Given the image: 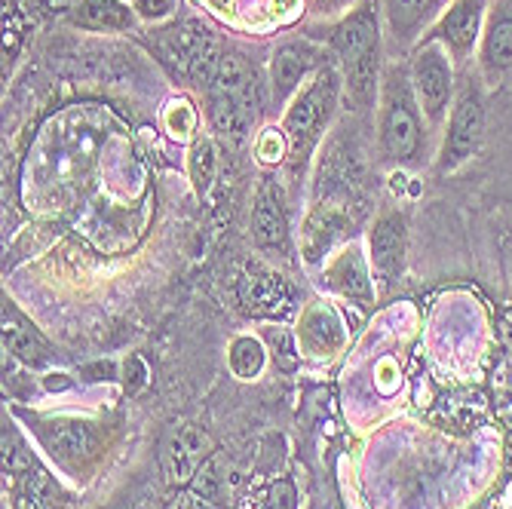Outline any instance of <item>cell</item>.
Wrapping results in <instances>:
<instances>
[{
    "label": "cell",
    "mask_w": 512,
    "mask_h": 509,
    "mask_svg": "<svg viewBox=\"0 0 512 509\" xmlns=\"http://www.w3.org/2000/svg\"><path fill=\"white\" fill-rule=\"evenodd\" d=\"M488 4L491 0H448V7L442 10V16L424 37L442 43L457 68L470 65V59L479 53V43L485 34Z\"/></svg>",
    "instance_id": "52a82bcc"
},
{
    "label": "cell",
    "mask_w": 512,
    "mask_h": 509,
    "mask_svg": "<svg viewBox=\"0 0 512 509\" xmlns=\"http://www.w3.org/2000/svg\"><path fill=\"white\" fill-rule=\"evenodd\" d=\"M267 335V344L273 347V359H276V365L283 368V372H292V368L298 365V347H295V338H292V332L289 329H267L264 332Z\"/></svg>",
    "instance_id": "d4e9b609"
},
{
    "label": "cell",
    "mask_w": 512,
    "mask_h": 509,
    "mask_svg": "<svg viewBox=\"0 0 512 509\" xmlns=\"http://www.w3.org/2000/svg\"><path fill=\"white\" fill-rule=\"evenodd\" d=\"M215 454L212 436L197 424H175L160 442V467L169 485H191L200 467Z\"/></svg>",
    "instance_id": "ba28073f"
},
{
    "label": "cell",
    "mask_w": 512,
    "mask_h": 509,
    "mask_svg": "<svg viewBox=\"0 0 512 509\" xmlns=\"http://www.w3.org/2000/svg\"><path fill=\"white\" fill-rule=\"evenodd\" d=\"M408 74H411L417 105H421L427 123L430 126H445L448 111H451L454 96H457V65L445 53V46L424 37L411 50Z\"/></svg>",
    "instance_id": "8992f818"
},
{
    "label": "cell",
    "mask_w": 512,
    "mask_h": 509,
    "mask_svg": "<svg viewBox=\"0 0 512 509\" xmlns=\"http://www.w3.org/2000/svg\"><path fill=\"white\" fill-rule=\"evenodd\" d=\"M160 123L163 129L175 138V142H194L200 138V111L197 105L188 99V96H175L163 105V114H160Z\"/></svg>",
    "instance_id": "ac0fdd59"
},
{
    "label": "cell",
    "mask_w": 512,
    "mask_h": 509,
    "mask_svg": "<svg viewBox=\"0 0 512 509\" xmlns=\"http://www.w3.org/2000/svg\"><path fill=\"white\" fill-rule=\"evenodd\" d=\"M448 0H381V13L387 22V31L399 50L424 40V31L436 25Z\"/></svg>",
    "instance_id": "8fae6325"
},
{
    "label": "cell",
    "mask_w": 512,
    "mask_h": 509,
    "mask_svg": "<svg viewBox=\"0 0 512 509\" xmlns=\"http://www.w3.org/2000/svg\"><path fill=\"white\" fill-rule=\"evenodd\" d=\"M166 509H218V503L206 500V497L197 494V491H184V494H175V497L169 500Z\"/></svg>",
    "instance_id": "4316f807"
},
{
    "label": "cell",
    "mask_w": 512,
    "mask_h": 509,
    "mask_svg": "<svg viewBox=\"0 0 512 509\" xmlns=\"http://www.w3.org/2000/svg\"><path fill=\"white\" fill-rule=\"evenodd\" d=\"M129 4L135 7V13L142 19H166L172 10H175V0H129Z\"/></svg>",
    "instance_id": "484cf974"
},
{
    "label": "cell",
    "mask_w": 512,
    "mask_h": 509,
    "mask_svg": "<svg viewBox=\"0 0 512 509\" xmlns=\"http://www.w3.org/2000/svg\"><path fill=\"white\" fill-rule=\"evenodd\" d=\"M332 283L347 298H356V301H368L371 298V273H368V264L359 255L356 246H350L332 264Z\"/></svg>",
    "instance_id": "e0dca14e"
},
{
    "label": "cell",
    "mask_w": 512,
    "mask_h": 509,
    "mask_svg": "<svg viewBox=\"0 0 512 509\" xmlns=\"http://www.w3.org/2000/svg\"><path fill=\"white\" fill-rule=\"evenodd\" d=\"M203 92L209 123L221 138L243 142L252 135L261 114V83L246 56L221 53Z\"/></svg>",
    "instance_id": "3957f363"
},
{
    "label": "cell",
    "mask_w": 512,
    "mask_h": 509,
    "mask_svg": "<svg viewBox=\"0 0 512 509\" xmlns=\"http://www.w3.org/2000/svg\"><path fill=\"white\" fill-rule=\"evenodd\" d=\"M240 301L252 313H273L276 307L286 304V286L273 270L261 264H249L240 280Z\"/></svg>",
    "instance_id": "9a60e30c"
},
{
    "label": "cell",
    "mask_w": 512,
    "mask_h": 509,
    "mask_svg": "<svg viewBox=\"0 0 512 509\" xmlns=\"http://www.w3.org/2000/svg\"><path fill=\"white\" fill-rule=\"evenodd\" d=\"M335 65L344 80L347 102L362 111L378 102L384 77V34H381V4L362 0L329 34Z\"/></svg>",
    "instance_id": "6da1fadb"
},
{
    "label": "cell",
    "mask_w": 512,
    "mask_h": 509,
    "mask_svg": "<svg viewBox=\"0 0 512 509\" xmlns=\"http://www.w3.org/2000/svg\"><path fill=\"white\" fill-rule=\"evenodd\" d=\"M135 19L129 0H77L68 10V22L80 31H129Z\"/></svg>",
    "instance_id": "5bb4252c"
},
{
    "label": "cell",
    "mask_w": 512,
    "mask_h": 509,
    "mask_svg": "<svg viewBox=\"0 0 512 509\" xmlns=\"http://www.w3.org/2000/svg\"><path fill=\"white\" fill-rule=\"evenodd\" d=\"M188 172H191V184H194L197 197H206L212 181H215V172H218V151H215V142L209 135H200L191 142Z\"/></svg>",
    "instance_id": "ffe728a7"
},
{
    "label": "cell",
    "mask_w": 512,
    "mask_h": 509,
    "mask_svg": "<svg viewBox=\"0 0 512 509\" xmlns=\"http://www.w3.org/2000/svg\"><path fill=\"white\" fill-rule=\"evenodd\" d=\"M191 485H194V491L203 494L206 500L221 503V500H227L230 485H234V473H230V467L224 464V457H221V454H212V457L206 460V464L200 467V473H197V479H194Z\"/></svg>",
    "instance_id": "44dd1931"
},
{
    "label": "cell",
    "mask_w": 512,
    "mask_h": 509,
    "mask_svg": "<svg viewBox=\"0 0 512 509\" xmlns=\"http://www.w3.org/2000/svg\"><path fill=\"white\" fill-rule=\"evenodd\" d=\"M227 365H230V372H234V378H240V381L258 378L261 368H264V347H261V341L258 338H237L234 344H230Z\"/></svg>",
    "instance_id": "603a6c76"
},
{
    "label": "cell",
    "mask_w": 512,
    "mask_h": 509,
    "mask_svg": "<svg viewBox=\"0 0 512 509\" xmlns=\"http://www.w3.org/2000/svg\"><path fill=\"white\" fill-rule=\"evenodd\" d=\"M476 71L485 86H497L512 74V0H491L488 4Z\"/></svg>",
    "instance_id": "30bf717a"
},
{
    "label": "cell",
    "mask_w": 512,
    "mask_h": 509,
    "mask_svg": "<svg viewBox=\"0 0 512 509\" xmlns=\"http://www.w3.org/2000/svg\"><path fill=\"white\" fill-rule=\"evenodd\" d=\"M485 126H488L485 80L479 77V71L476 74L467 71L457 83V96L445 120L436 169L448 175V172H457L460 166H467L485 142Z\"/></svg>",
    "instance_id": "5b68a950"
},
{
    "label": "cell",
    "mask_w": 512,
    "mask_h": 509,
    "mask_svg": "<svg viewBox=\"0 0 512 509\" xmlns=\"http://www.w3.org/2000/svg\"><path fill=\"white\" fill-rule=\"evenodd\" d=\"M4 347L10 353H16L19 359L31 362V365H43L46 359H50V347H46V341L28 326V322L10 304L4 307Z\"/></svg>",
    "instance_id": "2e32d148"
},
{
    "label": "cell",
    "mask_w": 512,
    "mask_h": 509,
    "mask_svg": "<svg viewBox=\"0 0 512 509\" xmlns=\"http://www.w3.org/2000/svg\"><path fill=\"white\" fill-rule=\"evenodd\" d=\"M252 237L258 249L267 252H286L289 249V221L279 191H273V184H261V191L255 197L252 209Z\"/></svg>",
    "instance_id": "4fadbf2b"
},
{
    "label": "cell",
    "mask_w": 512,
    "mask_h": 509,
    "mask_svg": "<svg viewBox=\"0 0 512 509\" xmlns=\"http://www.w3.org/2000/svg\"><path fill=\"white\" fill-rule=\"evenodd\" d=\"M405 258V218L399 212H384L371 230V270L378 280L390 283L402 270Z\"/></svg>",
    "instance_id": "7c38bea8"
},
{
    "label": "cell",
    "mask_w": 512,
    "mask_h": 509,
    "mask_svg": "<svg viewBox=\"0 0 512 509\" xmlns=\"http://www.w3.org/2000/svg\"><path fill=\"white\" fill-rule=\"evenodd\" d=\"M255 157L264 166H279L289 157V138H286L283 126H264L255 135Z\"/></svg>",
    "instance_id": "cb8c5ba5"
},
{
    "label": "cell",
    "mask_w": 512,
    "mask_h": 509,
    "mask_svg": "<svg viewBox=\"0 0 512 509\" xmlns=\"http://www.w3.org/2000/svg\"><path fill=\"white\" fill-rule=\"evenodd\" d=\"M270 497H273V509H295V488L286 479L273 485Z\"/></svg>",
    "instance_id": "83f0119b"
},
{
    "label": "cell",
    "mask_w": 512,
    "mask_h": 509,
    "mask_svg": "<svg viewBox=\"0 0 512 509\" xmlns=\"http://www.w3.org/2000/svg\"><path fill=\"white\" fill-rule=\"evenodd\" d=\"M304 338L322 350H332L341 344L344 332H341V319L335 316V310L329 307H313L307 316H304Z\"/></svg>",
    "instance_id": "7402d4cb"
},
{
    "label": "cell",
    "mask_w": 512,
    "mask_h": 509,
    "mask_svg": "<svg viewBox=\"0 0 512 509\" xmlns=\"http://www.w3.org/2000/svg\"><path fill=\"white\" fill-rule=\"evenodd\" d=\"M427 117L417 105L405 62H390L378 92V148L390 166H414L427 148Z\"/></svg>",
    "instance_id": "7a4b0ae2"
},
{
    "label": "cell",
    "mask_w": 512,
    "mask_h": 509,
    "mask_svg": "<svg viewBox=\"0 0 512 509\" xmlns=\"http://www.w3.org/2000/svg\"><path fill=\"white\" fill-rule=\"evenodd\" d=\"M329 65V53H322L310 40H289L276 46L270 59V92L276 105H289L295 92L322 68Z\"/></svg>",
    "instance_id": "9c48e42d"
},
{
    "label": "cell",
    "mask_w": 512,
    "mask_h": 509,
    "mask_svg": "<svg viewBox=\"0 0 512 509\" xmlns=\"http://www.w3.org/2000/svg\"><path fill=\"white\" fill-rule=\"evenodd\" d=\"M341 89H344L341 71L335 62H329V65H322L286 105L283 123L279 126H283L289 138V160L295 166L307 163V157L319 145L322 132L329 129L341 102Z\"/></svg>",
    "instance_id": "277c9868"
},
{
    "label": "cell",
    "mask_w": 512,
    "mask_h": 509,
    "mask_svg": "<svg viewBox=\"0 0 512 509\" xmlns=\"http://www.w3.org/2000/svg\"><path fill=\"white\" fill-rule=\"evenodd\" d=\"M53 430H46L43 439L50 445V451L62 460H74L86 451H92V433L86 424H77V421H59V424H50Z\"/></svg>",
    "instance_id": "d6986e66"
}]
</instances>
